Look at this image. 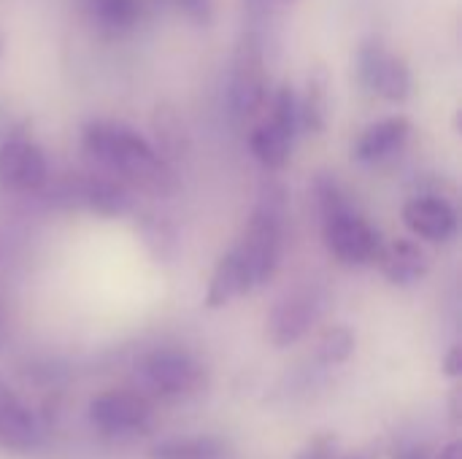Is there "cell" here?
<instances>
[{
	"label": "cell",
	"instance_id": "1",
	"mask_svg": "<svg viewBox=\"0 0 462 459\" xmlns=\"http://www.w3.org/2000/svg\"><path fill=\"white\" fill-rule=\"evenodd\" d=\"M81 149L97 165V170L122 179L125 184L141 192L168 195L173 189V173L168 168V160L127 122H87L81 130Z\"/></svg>",
	"mask_w": 462,
	"mask_h": 459
},
{
	"label": "cell",
	"instance_id": "2",
	"mask_svg": "<svg viewBox=\"0 0 462 459\" xmlns=\"http://www.w3.org/2000/svg\"><path fill=\"white\" fill-rule=\"evenodd\" d=\"M314 197L322 216V238L328 252L349 268L374 265L382 249V238L357 211L344 184L330 173H319L314 181Z\"/></svg>",
	"mask_w": 462,
	"mask_h": 459
},
{
	"label": "cell",
	"instance_id": "3",
	"mask_svg": "<svg viewBox=\"0 0 462 459\" xmlns=\"http://www.w3.org/2000/svg\"><path fill=\"white\" fill-rule=\"evenodd\" d=\"M284 219H287V195L279 184H268L238 243V252L244 254L254 289L268 284L279 271L282 252H284Z\"/></svg>",
	"mask_w": 462,
	"mask_h": 459
},
{
	"label": "cell",
	"instance_id": "4",
	"mask_svg": "<svg viewBox=\"0 0 462 459\" xmlns=\"http://www.w3.org/2000/svg\"><path fill=\"white\" fill-rule=\"evenodd\" d=\"M268 62H265V41L257 30H249L236 54L230 68L227 100L236 116H254L268 100Z\"/></svg>",
	"mask_w": 462,
	"mask_h": 459
},
{
	"label": "cell",
	"instance_id": "5",
	"mask_svg": "<svg viewBox=\"0 0 462 459\" xmlns=\"http://www.w3.org/2000/svg\"><path fill=\"white\" fill-rule=\"evenodd\" d=\"M57 203L70 208H87L100 216H125L135 208V195L133 187L122 179L106 170H95L62 181L57 187Z\"/></svg>",
	"mask_w": 462,
	"mask_h": 459
},
{
	"label": "cell",
	"instance_id": "6",
	"mask_svg": "<svg viewBox=\"0 0 462 459\" xmlns=\"http://www.w3.org/2000/svg\"><path fill=\"white\" fill-rule=\"evenodd\" d=\"M138 379L149 395L173 400V398H187L189 392H195L203 381V371L189 352L162 346V349L149 352L138 363Z\"/></svg>",
	"mask_w": 462,
	"mask_h": 459
},
{
	"label": "cell",
	"instance_id": "7",
	"mask_svg": "<svg viewBox=\"0 0 462 459\" xmlns=\"http://www.w3.org/2000/svg\"><path fill=\"white\" fill-rule=\"evenodd\" d=\"M357 78L360 84L393 103H403L411 95V70L393 54L379 38H368L357 49Z\"/></svg>",
	"mask_w": 462,
	"mask_h": 459
},
{
	"label": "cell",
	"instance_id": "8",
	"mask_svg": "<svg viewBox=\"0 0 462 459\" xmlns=\"http://www.w3.org/2000/svg\"><path fill=\"white\" fill-rule=\"evenodd\" d=\"M325 314V292L317 287H298L287 292L268 314V338L284 349L298 344Z\"/></svg>",
	"mask_w": 462,
	"mask_h": 459
},
{
	"label": "cell",
	"instance_id": "9",
	"mask_svg": "<svg viewBox=\"0 0 462 459\" xmlns=\"http://www.w3.org/2000/svg\"><path fill=\"white\" fill-rule=\"evenodd\" d=\"M152 419V403L141 392L130 390H108L92 398L89 422L97 433L119 438L143 430Z\"/></svg>",
	"mask_w": 462,
	"mask_h": 459
},
{
	"label": "cell",
	"instance_id": "10",
	"mask_svg": "<svg viewBox=\"0 0 462 459\" xmlns=\"http://www.w3.org/2000/svg\"><path fill=\"white\" fill-rule=\"evenodd\" d=\"M49 184V162L41 146L27 138H5L0 143V189L5 192H41Z\"/></svg>",
	"mask_w": 462,
	"mask_h": 459
},
{
	"label": "cell",
	"instance_id": "11",
	"mask_svg": "<svg viewBox=\"0 0 462 459\" xmlns=\"http://www.w3.org/2000/svg\"><path fill=\"white\" fill-rule=\"evenodd\" d=\"M403 225L428 243H447L457 233V211L439 195H420L403 206Z\"/></svg>",
	"mask_w": 462,
	"mask_h": 459
},
{
	"label": "cell",
	"instance_id": "12",
	"mask_svg": "<svg viewBox=\"0 0 462 459\" xmlns=\"http://www.w3.org/2000/svg\"><path fill=\"white\" fill-rule=\"evenodd\" d=\"M409 135H411V122L406 116H387L363 130V135L352 149V157L365 165L384 162L406 146Z\"/></svg>",
	"mask_w": 462,
	"mask_h": 459
},
{
	"label": "cell",
	"instance_id": "13",
	"mask_svg": "<svg viewBox=\"0 0 462 459\" xmlns=\"http://www.w3.org/2000/svg\"><path fill=\"white\" fill-rule=\"evenodd\" d=\"M374 265H379L382 273L393 284L411 287L420 279H425V273L430 268V260H428L425 249L417 241H411V238H395L390 243H382Z\"/></svg>",
	"mask_w": 462,
	"mask_h": 459
},
{
	"label": "cell",
	"instance_id": "14",
	"mask_svg": "<svg viewBox=\"0 0 462 459\" xmlns=\"http://www.w3.org/2000/svg\"><path fill=\"white\" fill-rule=\"evenodd\" d=\"M41 441V430L30 409L14 395L8 384L0 381V446L5 449H32Z\"/></svg>",
	"mask_w": 462,
	"mask_h": 459
},
{
	"label": "cell",
	"instance_id": "15",
	"mask_svg": "<svg viewBox=\"0 0 462 459\" xmlns=\"http://www.w3.org/2000/svg\"><path fill=\"white\" fill-rule=\"evenodd\" d=\"M252 287V279H249V268L244 262V254L236 249H230L214 268L211 273V281H208V292H206V306L208 308H222L227 303H233L236 298L246 295Z\"/></svg>",
	"mask_w": 462,
	"mask_h": 459
},
{
	"label": "cell",
	"instance_id": "16",
	"mask_svg": "<svg viewBox=\"0 0 462 459\" xmlns=\"http://www.w3.org/2000/svg\"><path fill=\"white\" fill-rule=\"evenodd\" d=\"M298 116H300V130L306 133H322L330 119V73L325 65L311 68L306 78V92L298 97Z\"/></svg>",
	"mask_w": 462,
	"mask_h": 459
},
{
	"label": "cell",
	"instance_id": "17",
	"mask_svg": "<svg viewBox=\"0 0 462 459\" xmlns=\"http://www.w3.org/2000/svg\"><path fill=\"white\" fill-rule=\"evenodd\" d=\"M92 24L106 35H125L138 27L143 0H84Z\"/></svg>",
	"mask_w": 462,
	"mask_h": 459
},
{
	"label": "cell",
	"instance_id": "18",
	"mask_svg": "<svg viewBox=\"0 0 462 459\" xmlns=\"http://www.w3.org/2000/svg\"><path fill=\"white\" fill-rule=\"evenodd\" d=\"M292 135L284 133L279 124H273L271 119L260 122L252 135H249V149L257 157V162L268 170H282L290 162L292 154Z\"/></svg>",
	"mask_w": 462,
	"mask_h": 459
},
{
	"label": "cell",
	"instance_id": "19",
	"mask_svg": "<svg viewBox=\"0 0 462 459\" xmlns=\"http://www.w3.org/2000/svg\"><path fill=\"white\" fill-rule=\"evenodd\" d=\"M149 459H230V446L214 436H184L154 444Z\"/></svg>",
	"mask_w": 462,
	"mask_h": 459
},
{
	"label": "cell",
	"instance_id": "20",
	"mask_svg": "<svg viewBox=\"0 0 462 459\" xmlns=\"http://www.w3.org/2000/svg\"><path fill=\"white\" fill-rule=\"evenodd\" d=\"M352 352H355V333L344 325L325 330L317 344V360L325 365H341L352 357Z\"/></svg>",
	"mask_w": 462,
	"mask_h": 459
},
{
	"label": "cell",
	"instance_id": "21",
	"mask_svg": "<svg viewBox=\"0 0 462 459\" xmlns=\"http://www.w3.org/2000/svg\"><path fill=\"white\" fill-rule=\"evenodd\" d=\"M273 124H279L284 133H290L292 138L300 130V116H298V95L292 89V84H282L273 97H271V116Z\"/></svg>",
	"mask_w": 462,
	"mask_h": 459
},
{
	"label": "cell",
	"instance_id": "22",
	"mask_svg": "<svg viewBox=\"0 0 462 459\" xmlns=\"http://www.w3.org/2000/svg\"><path fill=\"white\" fill-rule=\"evenodd\" d=\"M292 3H298V0H244L246 14H249V19H252V24H263L265 19L276 16L279 11L290 8Z\"/></svg>",
	"mask_w": 462,
	"mask_h": 459
},
{
	"label": "cell",
	"instance_id": "23",
	"mask_svg": "<svg viewBox=\"0 0 462 459\" xmlns=\"http://www.w3.org/2000/svg\"><path fill=\"white\" fill-rule=\"evenodd\" d=\"M336 457V438L333 436H317L295 459H333Z\"/></svg>",
	"mask_w": 462,
	"mask_h": 459
},
{
	"label": "cell",
	"instance_id": "24",
	"mask_svg": "<svg viewBox=\"0 0 462 459\" xmlns=\"http://www.w3.org/2000/svg\"><path fill=\"white\" fill-rule=\"evenodd\" d=\"M176 3L198 24H208L211 16H214V0H176Z\"/></svg>",
	"mask_w": 462,
	"mask_h": 459
},
{
	"label": "cell",
	"instance_id": "25",
	"mask_svg": "<svg viewBox=\"0 0 462 459\" xmlns=\"http://www.w3.org/2000/svg\"><path fill=\"white\" fill-rule=\"evenodd\" d=\"M444 373L447 376H452V379H457L462 373V352L460 346H455L449 354H447V360H444Z\"/></svg>",
	"mask_w": 462,
	"mask_h": 459
},
{
	"label": "cell",
	"instance_id": "26",
	"mask_svg": "<svg viewBox=\"0 0 462 459\" xmlns=\"http://www.w3.org/2000/svg\"><path fill=\"white\" fill-rule=\"evenodd\" d=\"M333 459H379L374 449H360V452H349V454H336Z\"/></svg>",
	"mask_w": 462,
	"mask_h": 459
},
{
	"label": "cell",
	"instance_id": "27",
	"mask_svg": "<svg viewBox=\"0 0 462 459\" xmlns=\"http://www.w3.org/2000/svg\"><path fill=\"white\" fill-rule=\"evenodd\" d=\"M439 459H462V444L460 441H452L441 454H439Z\"/></svg>",
	"mask_w": 462,
	"mask_h": 459
},
{
	"label": "cell",
	"instance_id": "28",
	"mask_svg": "<svg viewBox=\"0 0 462 459\" xmlns=\"http://www.w3.org/2000/svg\"><path fill=\"white\" fill-rule=\"evenodd\" d=\"M393 459H428V454L422 449H401Z\"/></svg>",
	"mask_w": 462,
	"mask_h": 459
},
{
	"label": "cell",
	"instance_id": "29",
	"mask_svg": "<svg viewBox=\"0 0 462 459\" xmlns=\"http://www.w3.org/2000/svg\"><path fill=\"white\" fill-rule=\"evenodd\" d=\"M3 335H5V314L0 308V341H3Z\"/></svg>",
	"mask_w": 462,
	"mask_h": 459
},
{
	"label": "cell",
	"instance_id": "30",
	"mask_svg": "<svg viewBox=\"0 0 462 459\" xmlns=\"http://www.w3.org/2000/svg\"><path fill=\"white\" fill-rule=\"evenodd\" d=\"M0 54H3V41H0Z\"/></svg>",
	"mask_w": 462,
	"mask_h": 459
}]
</instances>
